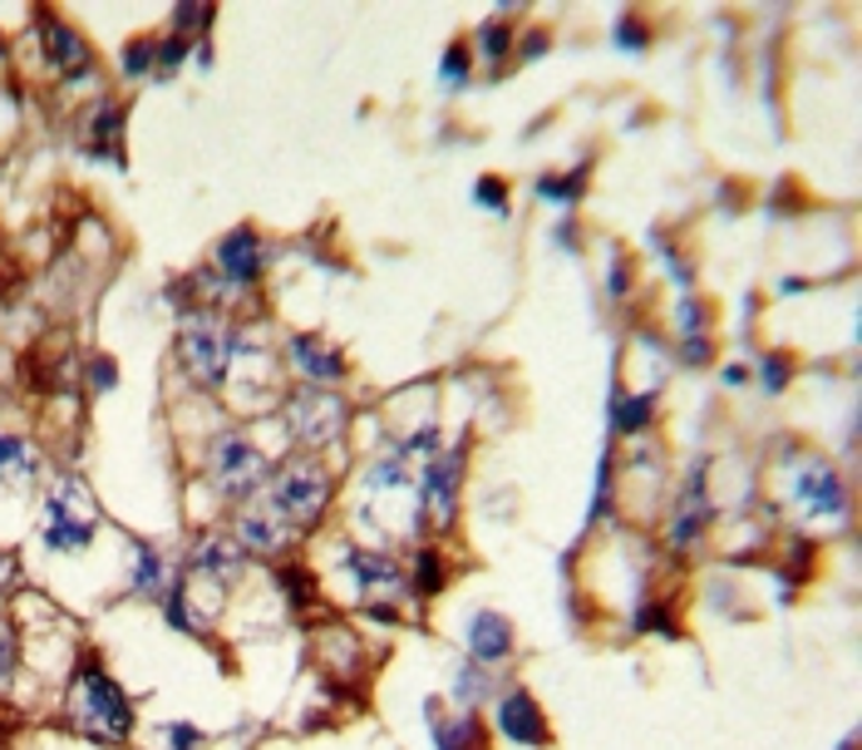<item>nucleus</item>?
<instances>
[{
  "label": "nucleus",
  "instance_id": "f257e3e1",
  "mask_svg": "<svg viewBox=\"0 0 862 750\" xmlns=\"http://www.w3.org/2000/svg\"><path fill=\"white\" fill-rule=\"evenodd\" d=\"M69 721L85 736H95V741H123L133 726V711L109 677L95 672V667H85V672L75 677V691H69Z\"/></svg>",
  "mask_w": 862,
  "mask_h": 750
},
{
  "label": "nucleus",
  "instance_id": "f03ea898",
  "mask_svg": "<svg viewBox=\"0 0 862 750\" xmlns=\"http://www.w3.org/2000/svg\"><path fill=\"white\" fill-rule=\"evenodd\" d=\"M95 524H99V509L79 480H65L50 494V504H44V543L60 553L85 549V543L95 539Z\"/></svg>",
  "mask_w": 862,
  "mask_h": 750
},
{
  "label": "nucleus",
  "instance_id": "7ed1b4c3",
  "mask_svg": "<svg viewBox=\"0 0 862 750\" xmlns=\"http://www.w3.org/2000/svg\"><path fill=\"white\" fill-rule=\"evenodd\" d=\"M326 499H330L326 470H320V464H310V460H296V464H286V470L276 474V484H271V514H281L286 524H310V519H320Z\"/></svg>",
  "mask_w": 862,
  "mask_h": 750
},
{
  "label": "nucleus",
  "instance_id": "20e7f679",
  "mask_svg": "<svg viewBox=\"0 0 862 750\" xmlns=\"http://www.w3.org/2000/svg\"><path fill=\"white\" fill-rule=\"evenodd\" d=\"M182 361L202 385H217L227 375V361H232V332L207 312L182 316Z\"/></svg>",
  "mask_w": 862,
  "mask_h": 750
},
{
  "label": "nucleus",
  "instance_id": "39448f33",
  "mask_svg": "<svg viewBox=\"0 0 862 750\" xmlns=\"http://www.w3.org/2000/svg\"><path fill=\"white\" fill-rule=\"evenodd\" d=\"M212 474H217V489H222V494H251V489L267 480V460H261V450H251L247 440L222 435L212 450Z\"/></svg>",
  "mask_w": 862,
  "mask_h": 750
},
{
  "label": "nucleus",
  "instance_id": "423d86ee",
  "mask_svg": "<svg viewBox=\"0 0 862 750\" xmlns=\"http://www.w3.org/2000/svg\"><path fill=\"white\" fill-rule=\"evenodd\" d=\"M286 420H291V430L306 440V445H330V440L340 435V425H345V405L326 391H301L291 401V411H286Z\"/></svg>",
  "mask_w": 862,
  "mask_h": 750
},
{
  "label": "nucleus",
  "instance_id": "0eeeda50",
  "mask_svg": "<svg viewBox=\"0 0 862 750\" xmlns=\"http://www.w3.org/2000/svg\"><path fill=\"white\" fill-rule=\"evenodd\" d=\"M454 499H458V454L424 464V509L434 514V524L454 519Z\"/></svg>",
  "mask_w": 862,
  "mask_h": 750
},
{
  "label": "nucleus",
  "instance_id": "6e6552de",
  "mask_svg": "<svg viewBox=\"0 0 862 750\" xmlns=\"http://www.w3.org/2000/svg\"><path fill=\"white\" fill-rule=\"evenodd\" d=\"M498 726H503V736H513L517 746H543V741H547L543 711L533 707V697H527V691H513V697H503Z\"/></svg>",
  "mask_w": 862,
  "mask_h": 750
},
{
  "label": "nucleus",
  "instance_id": "1a4fd4ad",
  "mask_svg": "<svg viewBox=\"0 0 862 750\" xmlns=\"http://www.w3.org/2000/svg\"><path fill=\"white\" fill-rule=\"evenodd\" d=\"M793 494H799L813 514H843V484H838V474L823 470V464H809V470L799 474V484H793Z\"/></svg>",
  "mask_w": 862,
  "mask_h": 750
},
{
  "label": "nucleus",
  "instance_id": "9d476101",
  "mask_svg": "<svg viewBox=\"0 0 862 750\" xmlns=\"http://www.w3.org/2000/svg\"><path fill=\"white\" fill-rule=\"evenodd\" d=\"M468 647H474L478 662H503V657L513 652L508 618H498V612H478V618L468 622Z\"/></svg>",
  "mask_w": 862,
  "mask_h": 750
},
{
  "label": "nucleus",
  "instance_id": "9b49d317",
  "mask_svg": "<svg viewBox=\"0 0 862 750\" xmlns=\"http://www.w3.org/2000/svg\"><path fill=\"white\" fill-rule=\"evenodd\" d=\"M40 26H44V40H50V45H44V55H50V65H55V70H60V75H79V70H89V45L79 40L75 30L60 26V20H50V16H44Z\"/></svg>",
  "mask_w": 862,
  "mask_h": 750
},
{
  "label": "nucleus",
  "instance_id": "f8f14e48",
  "mask_svg": "<svg viewBox=\"0 0 862 750\" xmlns=\"http://www.w3.org/2000/svg\"><path fill=\"white\" fill-rule=\"evenodd\" d=\"M217 263H222V272L237 282V287H247V282H257V272H261V253H257V237L241 227V233H232L222 243V253H217Z\"/></svg>",
  "mask_w": 862,
  "mask_h": 750
},
{
  "label": "nucleus",
  "instance_id": "ddd939ff",
  "mask_svg": "<svg viewBox=\"0 0 862 750\" xmlns=\"http://www.w3.org/2000/svg\"><path fill=\"white\" fill-rule=\"evenodd\" d=\"M350 573L355 583L365 588V598H399V573L389 559H375V553H350Z\"/></svg>",
  "mask_w": 862,
  "mask_h": 750
},
{
  "label": "nucleus",
  "instance_id": "4468645a",
  "mask_svg": "<svg viewBox=\"0 0 862 750\" xmlns=\"http://www.w3.org/2000/svg\"><path fill=\"white\" fill-rule=\"evenodd\" d=\"M291 356H296V366H301L306 375H316V381H340V375H345L340 351L320 346V341H310V336H296Z\"/></svg>",
  "mask_w": 862,
  "mask_h": 750
},
{
  "label": "nucleus",
  "instance_id": "2eb2a0df",
  "mask_svg": "<svg viewBox=\"0 0 862 750\" xmlns=\"http://www.w3.org/2000/svg\"><path fill=\"white\" fill-rule=\"evenodd\" d=\"M192 568L198 573H217V578H232L241 568V549L232 539H202L198 553H192Z\"/></svg>",
  "mask_w": 862,
  "mask_h": 750
},
{
  "label": "nucleus",
  "instance_id": "dca6fc26",
  "mask_svg": "<svg viewBox=\"0 0 862 750\" xmlns=\"http://www.w3.org/2000/svg\"><path fill=\"white\" fill-rule=\"evenodd\" d=\"M30 474H34L30 445H26V440H16V435H0V480L16 484V489H26Z\"/></svg>",
  "mask_w": 862,
  "mask_h": 750
},
{
  "label": "nucleus",
  "instance_id": "f3484780",
  "mask_svg": "<svg viewBox=\"0 0 862 750\" xmlns=\"http://www.w3.org/2000/svg\"><path fill=\"white\" fill-rule=\"evenodd\" d=\"M241 539L257 543V549H281L286 543V519L271 514V509H257V514L241 519Z\"/></svg>",
  "mask_w": 862,
  "mask_h": 750
},
{
  "label": "nucleus",
  "instance_id": "a211bd4d",
  "mask_svg": "<svg viewBox=\"0 0 862 750\" xmlns=\"http://www.w3.org/2000/svg\"><path fill=\"white\" fill-rule=\"evenodd\" d=\"M119 119H123V114L113 109V105H99V114H95V144H89V149H95V154H103V158H113L109 139H113V134H119Z\"/></svg>",
  "mask_w": 862,
  "mask_h": 750
},
{
  "label": "nucleus",
  "instance_id": "6ab92c4d",
  "mask_svg": "<svg viewBox=\"0 0 862 750\" xmlns=\"http://www.w3.org/2000/svg\"><path fill=\"white\" fill-rule=\"evenodd\" d=\"M158 583H164V563H158V553L138 549V588H143V593H158Z\"/></svg>",
  "mask_w": 862,
  "mask_h": 750
},
{
  "label": "nucleus",
  "instance_id": "aec40b11",
  "mask_svg": "<svg viewBox=\"0 0 862 750\" xmlns=\"http://www.w3.org/2000/svg\"><path fill=\"white\" fill-rule=\"evenodd\" d=\"M444 583V568H439V553H419V593H434Z\"/></svg>",
  "mask_w": 862,
  "mask_h": 750
},
{
  "label": "nucleus",
  "instance_id": "412c9836",
  "mask_svg": "<svg viewBox=\"0 0 862 750\" xmlns=\"http://www.w3.org/2000/svg\"><path fill=\"white\" fill-rule=\"evenodd\" d=\"M646 415H651V395H636V401H631V405H621V430H641V425H646Z\"/></svg>",
  "mask_w": 862,
  "mask_h": 750
},
{
  "label": "nucleus",
  "instance_id": "4be33fe9",
  "mask_svg": "<svg viewBox=\"0 0 862 750\" xmlns=\"http://www.w3.org/2000/svg\"><path fill=\"white\" fill-rule=\"evenodd\" d=\"M10 672H16V632L0 622V687L10 681Z\"/></svg>",
  "mask_w": 862,
  "mask_h": 750
},
{
  "label": "nucleus",
  "instance_id": "5701e85b",
  "mask_svg": "<svg viewBox=\"0 0 862 750\" xmlns=\"http://www.w3.org/2000/svg\"><path fill=\"white\" fill-rule=\"evenodd\" d=\"M577 188H582V174L577 178H543V184H537L543 198H577Z\"/></svg>",
  "mask_w": 862,
  "mask_h": 750
},
{
  "label": "nucleus",
  "instance_id": "b1692460",
  "mask_svg": "<svg viewBox=\"0 0 862 750\" xmlns=\"http://www.w3.org/2000/svg\"><path fill=\"white\" fill-rule=\"evenodd\" d=\"M503 50H508V30L493 20V26H483V55H488V60H503Z\"/></svg>",
  "mask_w": 862,
  "mask_h": 750
},
{
  "label": "nucleus",
  "instance_id": "393cba45",
  "mask_svg": "<svg viewBox=\"0 0 862 750\" xmlns=\"http://www.w3.org/2000/svg\"><path fill=\"white\" fill-rule=\"evenodd\" d=\"M153 55H158V45H143V40H138L133 50L123 55V65H129V70L138 75V70H148V60H153Z\"/></svg>",
  "mask_w": 862,
  "mask_h": 750
},
{
  "label": "nucleus",
  "instance_id": "a878e982",
  "mask_svg": "<svg viewBox=\"0 0 862 750\" xmlns=\"http://www.w3.org/2000/svg\"><path fill=\"white\" fill-rule=\"evenodd\" d=\"M478 198H488V208H503V184H498V178H483Z\"/></svg>",
  "mask_w": 862,
  "mask_h": 750
},
{
  "label": "nucleus",
  "instance_id": "bb28decb",
  "mask_svg": "<svg viewBox=\"0 0 862 750\" xmlns=\"http://www.w3.org/2000/svg\"><path fill=\"white\" fill-rule=\"evenodd\" d=\"M764 381L774 385V391L784 385V361H779V356H769V361H764Z\"/></svg>",
  "mask_w": 862,
  "mask_h": 750
},
{
  "label": "nucleus",
  "instance_id": "cd10ccee",
  "mask_svg": "<svg viewBox=\"0 0 862 750\" xmlns=\"http://www.w3.org/2000/svg\"><path fill=\"white\" fill-rule=\"evenodd\" d=\"M444 70H448V79H458V75H464V55H448V60H444Z\"/></svg>",
  "mask_w": 862,
  "mask_h": 750
}]
</instances>
